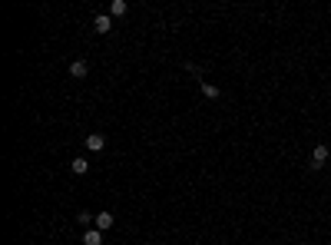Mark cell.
<instances>
[{
  "label": "cell",
  "instance_id": "obj_1",
  "mask_svg": "<svg viewBox=\"0 0 331 245\" xmlns=\"http://www.w3.org/2000/svg\"><path fill=\"white\" fill-rule=\"evenodd\" d=\"M328 159H331V153H328V146H315L311 149V159H308V166L311 169H321V166H328Z\"/></svg>",
  "mask_w": 331,
  "mask_h": 245
},
{
  "label": "cell",
  "instance_id": "obj_2",
  "mask_svg": "<svg viewBox=\"0 0 331 245\" xmlns=\"http://www.w3.org/2000/svg\"><path fill=\"white\" fill-rule=\"evenodd\" d=\"M113 222H116V215H113V212H96V219H93V229L106 232V229H113Z\"/></svg>",
  "mask_w": 331,
  "mask_h": 245
},
{
  "label": "cell",
  "instance_id": "obj_3",
  "mask_svg": "<svg viewBox=\"0 0 331 245\" xmlns=\"http://www.w3.org/2000/svg\"><path fill=\"white\" fill-rule=\"evenodd\" d=\"M86 149L89 153H103V149H106V136L103 133H89L86 136Z\"/></svg>",
  "mask_w": 331,
  "mask_h": 245
},
{
  "label": "cell",
  "instance_id": "obj_4",
  "mask_svg": "<svg viewBox=\"0 0 331 245\" xmlns=\"http://www.w3.org/2000/svg\"><path fill=\"white\" fill-rule=\"evenodd\" d=\"M86 73H89V63H86V60H73V63H70V77H73V80H83Z\"/></svg>",
  "mask_w": 331,
  "mask_h": 245
},
{
  "label": "cell",
  "instance_id": "obj_5",
  "mask_svg": "<svg viewBox=\"0 0 331 245\" xmlns=\"http://www.w3.org/2000/svg\"><path fill=\"white\" fill-rule=\"evenodd\" d=\"M199 89H202V96H206V100H219V86L209 83V80H199Z\"/></svg>",
  "mask_w": 331,
  "mask_h": 245
},
{
  "label": "cell",
  "instance_id": "obj_6",
  "mask_svg": "<svg viewBox=\"0 0 331 245\" xmlns=\"http://www.w3.org/2000/svg\"><path fill=\"white\" fill-rule=\"evenodd\" d=\"M93 27H96V34H110V30H113V17H110V13H99Z\"/></svg>",
  "mask_w": 331,
  "mask_h": 245
},
{
  "label": "cell",
  "instance_id": "obj_7",
  "mask_svg": "<svg viewBox=\"0 0 331 245\" xmlns=\"http://www.w3.org/2000/svg\"><path fill=\"white\" fill-rule=\"evenodd\" d=\"M83 245H103V232L99 229H86L83 232Z\"/></svg>",
  "mask_w": 331,
  "mask_h": 245
},
{
  "label": "cell",
  "instance_id": "obj_8",
  "mask_svg": "<svg viewBox=\"0 0 331 245\" xmlns=\"http://www.w3.org/2000/svg\"><path fill=\"white\" fill-rule=\"evenodd\" d=\"M126 10H129V7H126V0H113V3H110V17H126Z\"/></svg>",
  "mask_w": 331,
  "mask_h": 245
},
{
  "label": "cell",
  "instance_id": "obj_9",
  "mask_svg": "<svg viewBox=\"0 0 331 245\" xmlns=\"http://www.w3.org/2000/svg\"><path fill=\"white\" fill-rule=\"evenodd\" d=\"M86 169H89L86 159H73V176H86Z\"/></svg>",
  "mask_w": 331,
  "mask_h": 245
},
{
  "label": "cell",
  "instance_id": "obj_10",
  "mask_svg": "<svg viewBox=\"0 0 331 245\" xmlns=\"http://www.w3.org/2000/svg\"><path fill=\"white\" fill-rule=\"evenodd\" d=\"M93 219H96L93 212H80V215H77V222H83V225H89V222H93Z\"/></svg>",
  "mask_w": 331,
  "mask_h": 245
},
{
  "label": "cell",
  "instance_id": "obj_11",
  "mask_svg": "<svg viewBox=\"0 0 331 245\" xmlns=\"http://www.w3.org/2000/svg\"><path fill=\"white\" fill-rule=\"evenodd\" d=\"M328 169H331V159H328Z\"/></svg>",
  "mask_w": 331,
  "mask_h": 245
}]
</instances>
